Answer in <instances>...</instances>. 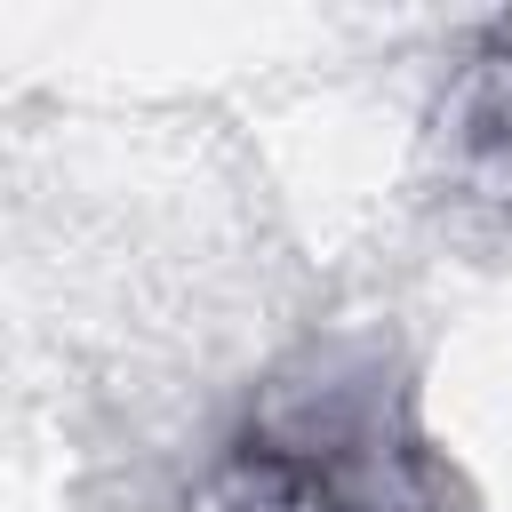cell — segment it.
I'll use <instances>...</instances> for the list:
<instances>
[{"label":"cell","instance_id":"obj_1","mask_svg":"<svg viewBox=\"0 0 512 512\" xmlns=\"http://www.w3.org/2000/svg\"><path fill=\"white\" fill-rule=\"evenodd\" d=\"M456 480L384 344L288 360L224 440L216 512H448Z\"/></svg>","mask_w":512,"mask_h":512},{"label":"cell","instance_id":"obj_2","mask_svg":"<svg viewBox=\"0 0 512 512\" xmlns=\"http://www.w3.org/2000/svg\"><path fill=\"white\" fill-rule=\"evenodd\" d=\"M448 152L472 192L512 200V16H496L448 96Z\"/></svg>","mask_w":512,"mask_h":512}]
</instances>
